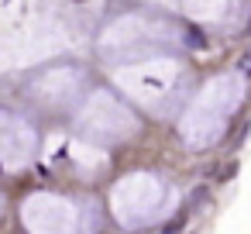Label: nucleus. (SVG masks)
I'll use <instances>...</instances> for the list:
<instances>
[{"label": "nucleus", "instance_id": "obj_1", "mask_svg": "<svg viewBox=\"0 0 251 234\" xmlns=\"http://www.w3.org/2000/svg\"><path fill=\"white\" fill-rule=\"evenodd\" d=\"M182 38H186V45H189V49H206V35H203V31H196V28H186V35H182Z\"/></svg>", "mask_w": 251, "mask_h": 234}, {"label": "nucleus", "instance_id": "obj_2", "mask_svg": "<svg viewBox=\"0 0 251 234\" xmlns=\"http://www.w3.org/2000/svg\"><path fill=\"white\" fill-rule=\"evenodd\" d=\"M206 196H210V189H206V186H196V189H193V200H189L186 210H196L200 203H206Z\"/></svg>", "mask_w": 251, "mask_h": 234}, {"label": "nucleus", "instance_id": "obj_3", "mask_svg": "<svg viewBox=\"0 0 251 234\" xmlns=\"http://www.w3.org/2000/svg\"><path fill=\"white\" fill-rule=\"evenodd\" d=\"M241 69H244V73H251V49L241 55Z\"/></svg>", "mask_w": 251, "mask_h": 234}, {"label": "nucleus", "instance_id": "obj_4", "mask_svg": "<svg viewBox=\"0 0 251 234\" xmlns=\"http://www.w3.org/2000/svg\"><path fill=\"white\" fill-rule=\"evenodd\" d=\"M244 35H248V38H251V18H248V28H244Z\"/></svg>", "mask_w": 251, "mask_h": 234}]
</instances>
